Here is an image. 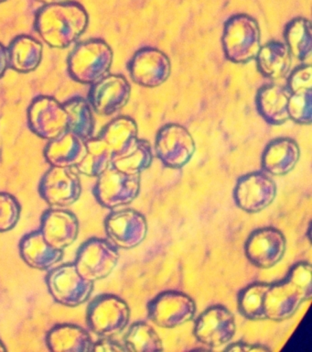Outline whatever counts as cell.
<instances>
[{
	"instance_id": "cell-23",
	"label": "cell",
	"mask_w": 312,
	"mask_h": 352,
	"mask_svg": "<svg viewBox=\"0 0 312 352\" xmlns=\"http://www.w3.org/2000/svg\"><path fill=\"white\" fill-rule=\"evenodd\" d=\"M21 258L32 268L45 271L62 260L64 252L45 241L40 230L28 234L20 243Z\"/></svg>"
},
{
	"instance_id": "cell-8",
	"label": "cell",
	"mask_w": 312,
	"mask_h": 352,
	"mask_svg": "<svg viewBox=\"0 0 312 352\" xmlns=\"http://www.w3.org/2000/svg\"><path fill=\"white\" fill-rule=\"evenodd\" d=\"M196 305L187 294L167 291L158 294L147 305V314L153 323L163 329H174L193 320Z\"/></svg>"
},
{
	"instance_id": "cell-10",
	"label": "cell",
	"mask_w": 312,
	"mask_h": 352,
	"mask_svg": "<svg viewBox=\"0 0 312 352\" xmlns=\"http://www.w3.org/2000/svg\"><path fill=\"white\" fill-rule=\"evenodd\" d=\"M155 147L160 161L175 169L185 166L196 151L193 136L179 124H168L160 129L156 138Z\"/></svg>"
},
{
	"instance_id": "cell-14",
	"label": "cell",
	"mask_w": 312,
	"mask_h": 352,
	"mask_svg": "<svg viewBox=\"0 0 312 352\" xmlns=\"http://www.w3.org/2000/svg\"><path fill=\"white\" fill-rule=\"evenodd\" d=\"M287 241L284 234L275 228L254 230L245 242L246 257L254 265L262 269L276 266L284 258Z\"/></svg>"
},
{
	"instance_id": "cell-22",
	"label": "cell",
	"mask_w": 312,
	"mask_h": 352,
	"mask_svg": "<svg viewBox=\"0 0 312 352\" xmlns=\"http://www.w3.org/2000/svg\"><path fill=\"white\" fill-rule=\"evenodd\" d=\"M291 92L278 85H267L259 91L256 106L259 114L271 125H282L289 120V101Z\"/></svg>"
},
{
	"instance_id": "cell-6",
	"label": "cell",
	"mask_w": 312,
	"mask_h": 352,
	"mask_svg": "<svg viewBox=\"0 0 312 352\" xmlns=\"http://www.w3.org/2000/svg\"><path fill=\"white\" fill-rule=\"evenodd\" d=\"M46 283L51 296L65 307H75L86 302L94 290V283L79 274L75 263L64 264L51 270Z\"/></svg>"
},
{
	"instance_id": "cell-3",
	"label": "cell",
	"mask_w": 312,
	"mask_h": 352,
	"mask_svg": "<svg viewBox=\"0 0 312 352\" xmlns=\"http://www.w3.org/2000/svg\"><path fill=\"white\" fill-rule=\"evenodd\" d=\"M221 43L224 54L231 62H251L256 59L262 47L259 25L245 14L232 16L224 26Z\"/></svg>"
},
{
	"instance_id": "cell-5",
	"label": "cell",
	"mask_w": 312,
	"mask_h": 352,
	"mask_svg": "<svg viewBox=\"0 0 312 352\" xmlns=\"http://www.w3.org/2000/svg\"><path fill=\"white\" fill-rule=\"evenodd\" d=\"M130 308L127 302L114 294H104L90 305L87 322L95 334L110 338L127 327Z\"/></svg>"
},
{
	"instance_id": "cell-20",
	"label": "cell",
	"mask_w": 312,
	"mask_h": 352,
	"mask_svg": "<svg viewBox=\"0 0 312 352\" xmlns=\"http://www.w3.org/2000/svg\"><path fill=\"white\" fill-rule=\"evenodd\" d=\"M86 154V140L70 131L50 140L45 150L46 161L51 166L73 169L83 161Z\"/></svg>"
},
{
	"instance_id": "cell-42",
	"label": "cell",
	"mask_w": 312,
	"mask_h": 352,
	"mask_svg": "<svg viewBox=\"0 0 312 352\" xmlns=\"http://www.w3.org/2000/svg\"><path fill=\"white\" fill-rule=\"evenodd\" d=\"M7 351L6 346L4 345V343L0 340V352Z\"/></svg>"
},
{
	"instance_id": "cell-41",
	"label": "cell",
	"mask_w": 312,
	"mask_h": 352,
	"mask_svg": "<svg viewBox=\"0 0 312 352\" xmlns=\"http://www.w3.org/2000/svg\"><path fill=\"white\" fill-rule=\"evenodd\" d=\"M36 1L42 3L45 6L54 4V3L60 2L61 0H36Z\"/></svg>"
},
{
	"instance_id": "cell-38",
	"label": "cell",
	"mask_w": 312,
	"mask_h": 352,
	"mask_svg": "<svg viewBox=\"0 0 312 352\" xmlns=\"http://www.w3.org/2000/svg\"><path fill=\"white\" fill-rule=\"evenodd\" d=\"M93 351L95 352H122L127 351V349L121 344L109 338H104L102 340L94 343Z\"/></svg>"
},
{
	"instance_id": "cell-11",
	"label": "cell",
	"mask_w": 312,
	"mask_h": 352,
	"mask_svg": "<svg viewBox=\"0 0 312 352\" xmlns=\"http://www.w3.org/2000/svg\"><path fill=\"white\" fill-rule=\"evenodd\" d=\"M80 177L73 168L51 166L39 186L40 197L54 208L73 205L82 194Z\"/></svg>"
},
{
	"instance_id": "cell-1",
	"label": "cell",
	"mask_w": 312,
	"mask_h": 352,
	"mask_svg": "<svg viewBox=\"0 0 312 352\" xmlns=\"http://www.w3.org/2000/svg\"><path fill=\"white\" fill-rule=\"evenodd\" d=\"M89 24V16L81 4L57 2L40 8L35 18V30L51 48H68L82 37Z\"/></svg>"
},
{
	"instance_id": "cell-2",
	"label": "cell",
	"mask_w": 312,
	"mask_h": 352,
	"mask_svg": "<svg viewBox=\"0 0 312 352\" xmlns=\"http://www.w3.org/2000/svg\"><path fill=\"white\" fill-rule=\"evenodd\" d=\"M111 47L103 40L78 43L68 57V72L75 81L93 85L108 76L113 65Z\"/></svg>"
},
{
	"instance_id": "cell-29",
	"label": "cell",
	"mask_w": 312,
	"mask_h": 352,
	"mask_svg": "<svg viewBox=\"0 0 312 352\" xmlns=\"http://www.w3.org/2000/svg\"><path fill=\"white\" fill-rule=\"evenodd\" d=\"M285 38L291 56L300 60L311 56L312 27L309 19L297 18L290 21L285 29Z\"/></svg>"
},
{
	"instance_id": "cell-43",
	"label": "cell",
	"mask_w": 312,
	"mask_h": 352,
	"mask_svg": "<svg viewBox=\"0 0 312 352\" xmlns=\"http://www.w3.org/2000/svg\"><path fill=\"white\" fill-rule=\"evenodd\" d=\"M8 0H0V4H2V3L6 2Z\"/></svg>"
},
{
	"instance_id": "cell-33",
	"label": "cell",
	"mask_w": 312,
	"mask_h": 352,
	"mask_svg": "<svg viewBox=\"0 0 312 352\" xmlns=\"http://www.w3.org/2000/svg\"><path fill=\"white\" fill-rule=\"evenodd\" d=\"M269 285L254 283L241 291L238 296V307L245 318L252 320H261L265 316V296Z\"/></svg>"
},
{
	"instance_id": "cell-34",
	"label": "cell",
	"mask_w": 312,
	"mask_h": 352,
	"mask_svg": "<svg viewBox=\"0 0 312 352\" xmlns=\"http://www.w3.org/2000/svg\"><path fill=\"white\" fill-rule=\"evenodd\" d=\"M290 120L302 125H311L312 121V89L291 93L289 101Z\"/></svg>"
},
{
	"instance_id": "cell-27",
	"label": "cell",
	"mask_w": 312,
	"mask_h": 352,
	"mask_svg": "<svg viewBox=\"0 0 312 352\" xmlns=\"http://www.w3.org/2000/svg\"><path fill=\"white\" fill-rule=\"evenodd\" d=\"M260 73L267 78L278 80L289 74L292 56L285 43L271 41L261 47L256 57Z\"/></svg>"
},
{
	"instance_id": "cell-13",
	"label": "cell",
	"mask_w": 312,
	"mask_h": 352,
	"mask_svg": "<svg viewBox=\"0 0 312 352\" xmlns=\"http://www.w3.org/2000/svg\"><path fill=\"white\" fill-rule=\"evenodd\" d=\"M276 197V184L264 173H248L238 180L234 192L235 203L248 213H259L268 208Z\"/></svg>"
},
{
	"instance_id": "cell-21",
	"label": "cell",
	"mask_w": 312,
	"mask_h": 352,
	"mask_svg": "<svg viewBox=\"0 0 312 352\" xmlns=\"http://www.w3.org/2000/svg\"><path fill=\"white\" fill-rule=\"evenodd\" d=\"M300 150L295 140L281 138L271 142L262 155L263 169L275 176L291 172L300 161Z\"/></svg>"
},
{
	"instance_id": "cell-30",
	"label": "cell",
	"mask_w": 312,
	"mask_h": 352,
	"mask_svg": "<svg viewBox=\"0 0 312 352\" xmlns=\"http://www.w3.org/2000/svg\"><path fill=\"white\" fill-rule=\"evenodd\" d=\"M64 107L68 115V129L82 139L88 140L95 131V120L88 102L76 96L65 102Z\"/></svg>"
},
{
	"instance_id": "cell-36",
	"label": "cell",
	"mask_w": 312,
	"mask_h": 352,
	"mask_svg": "<svg viewBox=\"0 0 312 352\" xmlns=\"http://www.w3.org/2000/svg\"><path fill=\"white\" fill-rule=\"evenodd\" d=\"M287 279L290 282L297 285L308 299H311L312 296V269L311 265L307 263H300L296 264L290 270Z\"/></svg>"
},
{
	"instance_id": "cell-40",
	"label": "cell",
	"mask_w": 312,
	"mask_h": 352,
	"mask_svg": "<svg viewBox=\"0 0 312 352\" xmlns=\"http://www.w3.org/2000/svg\"><path fill=\"white\" fill-rule=\"evenodd\" d=\"M8 68H10L9 52H8L7 47L0 43V79L4 76Z\"/></svg>"
},
{
	"instance_id": "cell-19",
	"label": "cell",
	"mask_w": 312,
	"mask_h": 352,
	"mask_svg": "<svg viewBox=\"0 0 312 352\" xmlns=\"http://www.w3.org/2000/svg\"><path fill=\"white\" fill-rule=\"evenodd\" d=\"M40 231L49 244L64 252L77 239L78 219L69 211L49 209L43 214Z\"/></svg>"
},
{
	"instance_id": "cell-26",
	"label": "cell",
	"mask_w": 312,
	"mask_h": 352,
	"mask_svg": "<svg viewBox=\"0 0 312 352\" xmlns=\"http://www.w3.org/2000/svg\"><path fill=\"white\" fill-rule=\"evenodd\" d=\"M110 148L113 159L130 153L138 142V125L132 118L119 117L111 121L99 136Z\"/></svg>"
},
{
	"instance_id": "cell-9",
	"label": "cell",
	"mask_w": 312,
	"mask_h": 352,
	"mask_svg": "<svg viewBox=\"0 0 312 352\" xmlns=\"http://www.w3.org/2000/svg\"><path fill=\"white\" fill-rule=\"evenodd\" d=\"M29 129L38 137L56 140L68 129V115L64 104L48 96H40L28 109Z\"/></svg>"
},
{
	"instance_id": "cell-35",
	"label": "cell",
	"mask_w": 312,
	"mask_h": 352,
	"mask_svg": "<svg viewBox=\"0 0 312 352\" xmlns=\"http://www.w3.org/2000/svg\"><path fill=\"white\" fill-rule=\"evenodd\" d=\"M21 212L20 203L13 195L0 192V233L8 232L17 226Z\"/></svg>"
},
{
	"instance_id": "cell-15",
	"label": "cell",
	"mask_w": 312,
	"mask_h": 352,
	"mask_svg": "<svg viewBox=\"0 0 312 352\" xmlns=\"http://www.w3.org/2000/svg\"><path fill=\"white\" fill-rule=\"evenodd\" d=\"M131 87L119 74H108L91 85L88 99L90 107L97 114L110 116L119 111L130 101Z\"/></svg>"
},
{
	"instance_id": "cell-18",
	"label": "cell",
	"mask_w": 312,
	"mask_h": 352,
	"mask_svg": "<svg viewBox=\"0 0 312 352\" xmlns=\"http://www.w3.org/2000/svg\"><path fill=\"white\" fill-rule=\"evenodd\" d=\"M308 300L306 294L287 278L269 285L265 296V319L286 320L294 316L301 304Z\"/></svg>"
},
{
	"instance_id": "cell-24",
	"label": "cell",
	"mask_w": 312,
	"mask_h": 352,
	"mask_svg": "<svg viewBox=\"0 0 312 352\" xmlns=\"http://www.w3.org/2000/svg\"><path fill=\"white\" fill-rule=\"evenodd\" d=\"M49 349L53 352H90L93 342L89 333L76 324H58L46 337Z\"/></svg>"
},
{
	"instance_id": "cell-39",
	"label": "cell",
	"mask_w": 312,
	"mask_h": 352,
	"mask_svg": "<svg viewBox=\"0 0 312 352\" xmlns=\"http://www.w3.org/2000/svg\"><path fill=\"white\" fill-rule=\"evenodd\" d=\"M224 351L231 352H265L269 351L270 349L267 346L259 345V344L237 342L230 344L227 348L224 349Z\"/></svg>"
},
{
	"instance_id": "cell-25",
	"label": "cell",
	"mask_w": 312,
	"mask_h": 352,
	"mask_svg": "<svg viewBox=\"0 0 312 352\" xmlns=\"http://www.w3.org/2000/svg\"><path fill=\"white\" fill-rule=\"evenodd\" d=\"M9 65L12 70L21 74H29L36 70L42 63L43 44L28 35L15 38L8 47Z\"/></svg>"
},
{
	"instance_id": "cell-32",
	"label": "cell",
	"mask_w": 312,
	"mask_h": 352,
	"mask_svg": "<svg viewBox=\"0 0 312 352\" xmlns=\"http://www.w3.org/2000/svg\"><path fill=\"white\" fill-rule=\"evenodd\" d=\"M152 146L146 140L139 139L130 153L112 160V166L128 175H141L152 164Z\"/></svg>"
},
{
	"instance_id": "cell-17",
	"label": "cell",
	"mask_w": 312,
	"mask_h": 352,
	"mask_svg": "<svg viewBox=\"0 0 312 352\" xmlns=\"http://www.w3.org/2000/svg\"><path fill=\"white\" fill-rule=\"evenodd\" d=\"M133 81L142 87L155 88L169 79L171 63L163 52L154 48H144L136 52L130 63Z\"/></svg>"
},
{
	"instance_id": "cell-12",
	"label": "cell",
	"mask_w": 312,
	"mask_h": 352,
	"mask_svg": "<svg viewBox=\"0 0 312 352\" xmlns=\"http://www.w3.org/2000/svg\"><path fill=\"white\" fill-rule=\"evenodd\" d=\"M237 331L235 316L221 305L208 308L197 318L194 335L200 342L211 348L227 345Z\"/></svg>"
},
{
	"instance_id": "cell-37",
	"label": "cell",
	"mask_w": 312,
	"mask_h": 352,
	"mask_svg": "<svg viewBox=\"0 0 312 352\" xmlns=\"http://www.w3.org/2000/svg\"><path fill=\"white\" fill-rule=\"evenodd\" d=\"M289 90L291 93L298 90L312 89V68L302 65L293 71L289 78Z\"/></svg>"
},
{
	"instance_id": "cell-28",
	"label": "cell",
	"mask_w": 312,
	"mask_h": 352,
	"mask_svg": "<svg viewBox=\"0 0 312 352\" xmlns=\"http://www.w3.org/2000/svg\"><path fill=\"white\" fill-rule=\"evenodd\" d=\"M113 154L110 148L99 137L86 140V154L76 166L75 170L81 175L89 177H98L111 166Z\"/></svg>"
},
{
	"instance_id": "cell-31",
	"label": "cell",
	"mask_w": 312,
	"mask_h": 352,
	"mask_svg": "<svg viewBox=\"0 0 312 352\" xmlns=\"http://www.w3.org/2000/svg\"><path fill=\"white\" fill-rule=\"evenodd\" d=\"M125 348L131 352H161L164 351L160 335L150 324L136 322L125 335Z\"/></svg>"
},
{
	"instance_id": "cell-4",
	"label": "cell",
	"mask_w": 312,
	"mask_h": 352,
	"mask_svg": "<svg viewBox=\"0 0 312 352\" xmlns=\"http://www.w3.org/2000/svg\"><path fill=\"white\" fill-rule=\"evenodd\" d=\"M141 191V175H128L112 166L98 176L94 188L95 198L104 208L128 206Z\"/></svg>"
},
{
	"instance_id": "cell-16",
	"label": "cell",
	"mask_w": 312,
	"mask_h": 352,
	"mask_svg": "<svg viewBox=\"0 0 312 352\" xmlns=\"http://www.w3.org/2000/svg\"><path fill=\"white\" fill-rule=\"evenodd\" d=\"M106 234L114 245L124 250L138 247L146 239V217L133 209L114 212L105 222Z\"/></svg>"
},
{
	"instance_id": "cell-7",
	"label": "cell",
	"mask_w": 312,
	"mask_h": 352,
	"mask_svg": "<svg viewBox=\"0 0 312 352\" xmlns=\"http://www.w3.org/2000/svg\"><path fill=\"white\" fill-rule=\"evenodd\" d=\"M119 261L117 247L102 239H91L79 250L75 265L81 276L90 282L105 279Z\"/></svg>"
}]
</instances>
